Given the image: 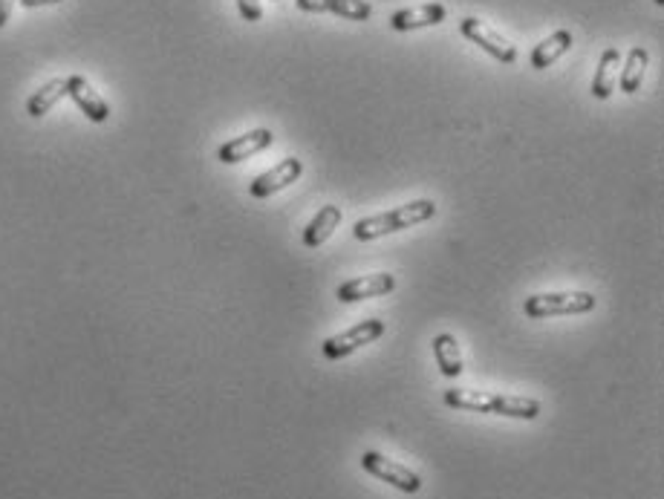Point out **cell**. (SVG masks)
<instances>
[{
  "label": "cell",
  "mask_w": 664,
  "mask_h": 499,
  "mask_svg": "<svg viewBox=\"0 0 664 499\" xmlns=\"http://www.w3.org/2000/svg\"><path fill=\"white\" fill-rule=\"evenodd\" d=\"M12 9H15V0H0V29L12 18Z\"/></svg>",
  "instance_id": "obj_21"
},
{
  "label": "cell",
  "mask_w": 664,
  "mask_h": 499,
  "mask_svg": "<svg viewBox=\"0 0 664 499\" xmlns=\"http://www.w3.org/2000/svg\"><path fill=\"white\" fill-rule=\"evenodd\" d=\"M448 18V9L442 3H422V6H410V9H399L393 12L390 26L396 32H413V29H422V26H436Z\"/></svg>",
  "instance_id": "obj_11"
},
{
  "label": "cell",
  "mask_w": 664,
  "mask_h": 499,
  "mask_svg": "<svg viewBox=\"0 0 664 499\" xmlns=\"http://www.w3.org/2000/svg\"><path fill=\"white\" fill-rule=\"evenodd\" d=\"M494 416H506V419H526L532 422L540 416V401L529 399V396H500L494 393V404H491Z\"/></svg>",
  "instance_id": "obj_16"
},
{
  "label": "cell",
  "mask_w": 664,
  "mask_h": 499,
  "mask_svg": "<svg viewBox=\"0 0 664 499\" xmlns=\"http://www.w3.org/2000/svg\"><path fill=\"white\" fill-rule=\"evenodd\" d=\"M656 3H664V0H656Z\"/></svg>",
  "instance_id": "obj_23"
},
{
  "label": "cell",
  "mask_w": 664,
  "mask_h": 499,
  "mask_svg": "<svg viewBox=\"0 0 664 499\" xmlns=\"http://www.w3.org/2000/svg\"><path fill=\"white\" fill-rule=\"evenodd\" d=\"M382 335H384V321H379V318H367V321H361V324L350 326V329H344V332H338V335L327 338V341H324V355H327L330 361H341V358L353 355V352H358L361 347L379 341Z\"/></svg>",
  "instance_id": "obj_3"
},
{
  "label": "cell",
  "mask_w": 664,
  "mask_h": 499,
  "mask_svg": "<svg viewBox=\"0 0 664 499\" xmlns=\"http://www.w3.org/2000/svg\"><path fill=\"white\" fill-rule=\"evenodd\" d=\"M272 142H275V133H272V130H266V127H257V130H249V133H243V136L231 139V142H226V145H220V150H217V159H220V162H226V165H237V162H243V159H252V156H257L260 150L272 148Z\"/></svg>",
  "instance_id": "obj_7"
},
{
  "label": "cell",
  "mask_w": 664,
  "mask_h": 499,
  "mask_svg": "<svg viewBox=\"0 0 664 499\" xmlns=\"http://www.w3.org/2000/svg\"><path fill=\"white\" fill-rule=\"evenodd\" d=\"M301 12L312 15H338L347 21H370L373 6L367 0H295Z\"/></svg>",
  "instance_id": "obj_10"
},
{
  "label": "cell",
  "mask_w": 664,
  "mask_h": 499,
  "mask_svg": "<svg viewBox=\"0 0 664 499\" xmlns=\"http://www.w3.org/2000/svg\"><path fill=\"white\" fill-rule=\"evenodd\" d=\"M436 202L434 200H413L408 205H399L393 211H384L376 217H364L353 225V237L361 243H370V240H379L384 234H393V231H402L410 225L428 223L434 220Z\"/></svg>",
  "instance_id": "obj_1"
},
{
  "label": "cell",
  "mask_w": 664,
  "mask_h": 499,
  "mask_svg": "<svg viewBox=\"0 0 664 499\" xmlns=\"http://www.w3.org/2000/svg\"><path fill=\"white\" fill-rule=\"evenodd\" d=\"M569 47H572V32H569V29H558V32H552L549 38H543V41L537 44L532 55H529V61H532L535 70H546V67H552L555 61H561L563 55L569 52Z\"/></svg>",
  "instance_id": "obj_13"
},
{
  "label": "cell",
  "mask_w": 664,
  "mask_h": 499,
  "mask_svg": "<svg viewBox=\"0 0 664 499\" xmlns=\"http://www.w3.org/2000/svg\"><path fill=\"white\" fill-rule=\"evenodd\" d=\"M338 223H341V208H338V205H324V208L309 220L307 228H304V246H307V249L324 246L332 234H335Z\"/></svg>",
  "instance_id": "obj_12"
},
{
  "label": "cell",
  "mask_w": 664,
  "mask_h": 499,
  "mask_svg": "<svg viewBox=\"0 0 664 499\" xmlns=\"http://www.w3.org/2000/svg\"><path fill=\"white\" fill-rule=\"evenodd\" d=\"M647 61H650V52L644 50V47H633V50L627 52V64H624V70L618 73V87H621L624 93H636V90H641Z\"/></svg>",
  "instance_id": "obj_18"
},
{
  "label": "cell",
  "mask_w": 664,
  "mask_h": 499,
  "mask_svg": "<svg viewBox=\"0 0 664 499\" xmlns=\"http://www.w3.org/2000/svg\"><path fill=\"white\" fill-rule=\"evenodd\" d=\"M460 32L468 41H474L480 50L488 52L491 58H497L500 64H514V61H517V47L509 44L497 29H491V26H486L483 21L465 18V21H460Z\"/></svg>",
  "instance_id": "obj_5"
},
{
  "label": "cell",
  "mask_w": 664,
  "mask_h": 499,
  "mask_svg": "<svg viewBox=\"0 0 664 499\" xmlns=\"http://www.w3.org/2000/svg\"><path fill=\"white\" fill-rule=\"evenodd\" d=\"M598 306V298L592 292H543L532 295L523 303V312L535 321L555 318V315H584Z\"/></svg>",
  "instance_id": "obj_2"
},
{
  "label": "cell",
  "mask_w": 664,
  "mask_h": 499,
  "mask_svg": "<svg viewBox=\"0 0 664 499\" xmlns=\"http://www.w3.org/2000/svg\"><path fill=\"white\" fill-rule=\"evenodd\" d=\"M24 9H41V6H55V3H61V0H18Z\"/></svg>",
  "instance_id": "obj_22"
},
{
  "label": "cell",
  "mask_w": 664,
  "mask_h": 499,
  "mask_svg": "<svg viewBox=\"0 0 664 499\" xmlns=\"http://www.w3.org/2000/svg\"><path fill=\"white\" fill-rule=\"evenodd\" d=\"M64 96H67V78H52L41 90H35V93L26 99V113H29L32 119H41V116H47Z\"/></svg>",
  "instance_id": "obj_15"
},
{
  "label": "cell",
  "mask_w": 664,
  "mask_h": 499,
  "mask_svg": "<svg viewBox=\"0 0 664 499\" xmlns=\"http://www.w3.org/2000/svg\"><path fill=\"white\" fill-rule=\"evenodd\" d=\"M304 174V162L298 156H286L275 168H269L266 174L255 176V182L249 185V194L255 200H269L272 194H278L283 188H289L292 182H298Z\"/></svg>",
  "instance_id": "obj_6"
},
{
  "label": "cell",
  "mask_w": 664,
  "mask_h": 499,
  "mask_svg": "<svg viewBox=\"0 0 664 499\" xmlns=\"http://www.w3.org/2000/svg\"><path fill=\"white\" fill-rule=\"evenodd\" d=\"M361 468H364L367 474L376 476V479L387 482V485H393V488L402 491V494H416V491L422 488L419 474H413L410 468L399 465V462H393V459H387V456L376 453V450L361 453Z\"/></svg>",
  "instance_id": "obj_4"
},
{
  "label": "cell",
  "mask_w": 664,
  "mask_h": 499,
  "mask_svg": "<svg viewBox=\"0 0 664 499\" xmlns=\"http://www.w3.org/2000/svg\"><path fill=\"white\" fill-rule=\"evenodd\" d=\"M434 358H436V367L442 370V375L457 378V375L462 373V352H460V344H457V338H454V335H448V332L436 335Z\"/></svg>",
  "instance_id": "obj_17"
},
{
  "label": "cell",
  "mask_w": 664,
  "mask_h": 499,
  "mask_svg": "<svg viewBox=\"0 0 664 499\" xmlns=\"http://www.w3.org/2000/svg\"><path fill=\"white\" fill-rule=\"evenodd\" d=\"M396 289V277L387 275H364V277H353L347 283L338 286V300L344 303H356V300H367V298H382V295H390Z\"/></svg>",
  "instance_id": "obj_9"
},
{
  "label": "cell",
  "mask_w": 664,
  "mask_h": 499,
  "mask_svg": "<svg viewBox=\"0 0 664 499\" xmlns=\"http://www.w3.org/2000/svg\"><path fill=\"white\" fill-rule=\"evenodd\" d=\"M618 64H621V52H618V47H607V50L601 52L598 70H595V78H592V96H595V99L604 101L615 93Z\"/></svg>",
  "instance_id": "obj_14"
},
{
  "label": "cell",
  "mask_w": 664,
  "mask_h": 499,
  "mask_svg": "<svg viewBox=\"0 0 664 499\" xmlns=\"http://www.w3.org/2000/svg\"><path fill=\"white\" fill-rule=\"evenodd\" d=\"M67 96L76 101V107L96 125H102L110 119V104L99 96V90H93V84L84 75H70L67 78Z\"/></svg>",
  "instance_id": "obj_8"
},
{
  "label": "cell",
  "mask_w": 664,
  "mask_h": 499,
  "mask_svg": "<svg viewBox=\"0 0 664 499\" xmlns=\"http://www.w3.org/2000/svg\"><path fill=\"white\" fill-rule=\"evenodd\" d=\"M445 404L454 407V410H465V413H491L494 393H480V390H448V393H445Z\"/></svg>",
  "instance_id": "obj_19"
},
{
  "label": "cell",
  "mask_w": 664,
  "mask_h": 499,
  "mask_svg": "<svg viewBox=\"0 0 664 499\" xmlns=\"http://www.w3.org/2000/svg\"><path fill=\"white\" fill-rule=\"evenodd\" d=\"M237 9H240V15H243L249 24L263 21V3H260V0H237Z\"/></svg>",
  "instance_id": "obj_20"
}]
</instances>
